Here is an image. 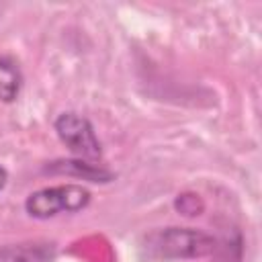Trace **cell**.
<instances>
[{
	"mask_svg": "<svg viewBox=\"0 0 262 262\" xmlns=\"http://www.w3.org/2000/svg\"><path fill=\"white\" fill-rule=\"evenodd\" d=\"M145 252L154 258H203L215 250V237L192 227H166L145 235Z\"/></svg>",
	"mask_w": 262,
	"mask_h": 262,
	"instance_id": "obj_1",
	"label": "cell"
},
{
	"mask_svg": "<svg viewBox=\"0 0 262 262\" xmlns=\"http://www.w3.org/2000/svg\"><path fill=\"white\" fill-rule=\"evenodd\" d=\"M90 203V192L80 184H59L41 188L27 196L25 209L31 217L49 219L59 213L82 211Z\"/></svg>",
	"mask_w": 262,
	"mask_h": 262,
	"instance_id": "obj_2",
	"label": "cell"
},
{
	"mask_svg": "<svg viewBox=\"0 0 262 262\" xmlns=\"http://www.w3.org/2000/svg\"><path fill=\"white\" fill-rule=\"evenodd\" d=\"M55 131L57 137L68 145L72 154H76L82 160H96L102 154L100 141L94 133L92 123L76 113H61L55 119Z\"/></svg>",
	"mask_w": 262,
	"mask_h": 262,
	"instance_id": "obj_3",
	"label": "cell"
},
{
	"mask_svg": "<svg viewBox=\"0 0 262 262\" xmlns=\"http://www.w3.org/2000/svg\"><path fill=\"white\" fill-rule=\"evenodd\" d=\"M55 258V244L51 242H23L0 246V262H51Z\"/></svg>",
	"mask_w": 262,
	"mask_h": 262,
	"instance_id": "obj_4",
	"label": "cell"
},
{
	"mask_svg": "<svg viewBox=\"0 0 262 262\" xmlns=\"http://www.w3.org/2000/svg\"><path fill=\"white\" fill-rule=\"evenodd\" d=\"M47 172L53 174H70L82 180H90V182H108L113 180V174L100 166L82 162V160H66V162H53L51 166H47Z\"/></svg>",
	"mask_w": 262,
	"mask_h": 262,
	"instance_id": "obj_5",
	"label": "cell"
},
{
	"mask_svg": "<svg viewBox=\"0 0 262 262\" xmlns=\"http://www.w3.org/2000/svg\"><path fill=\"white\" fill-rule=\"evenodd\" d=\"M23 76L10 57H0V100L12 102L20 92Z\"/></svg>",
	"mask_w": 262,
	"mask_h": 262,
	"instance_id": "obj_6",
	"label": "cell"
},
{
	"mask_svg": "<svg viewBox=\"0 0 262 262\" xmlns=\"http://www.w3.org/2000/svg\"><path fill=\"white\" fill-rule=\"evenodd\" d=\"M174 207H176L182 215H186V217L201 215V211L205 209V205H203V201L199 199V194H192V192H182V194H178Z\"/></svg>",
	"mask_w": 262,
	"mask_h": 262,
	"instance_id": "obj_7",
	"label": "cell"
},
{
	"mask_svg": "<svg viewBox=\"0 0 262 262\" xmlns=\"http://www.w3.org/2000/svg\"><path fill=\"white\" fill-rule=\"evenodd\" d=\"M6 180H8V174H6V170L0 166V190L4 188V184H6Z\"/></svg>",
	"mask_w": 262,
	"mask_h": 262,
	"instance_id": "obj_8",
	"label": "cell"
}]
</instances>
